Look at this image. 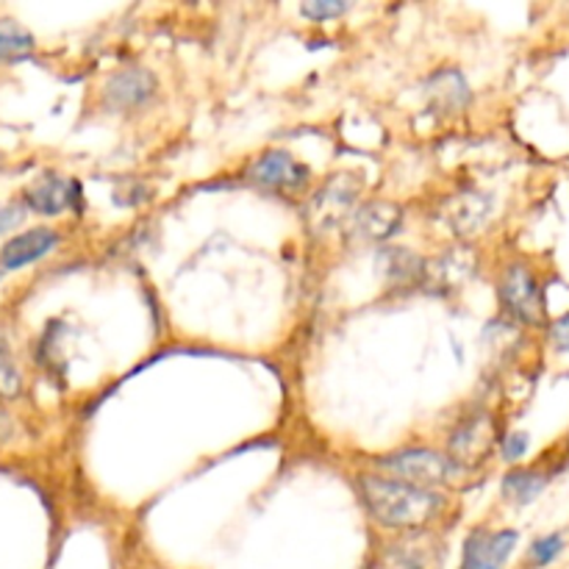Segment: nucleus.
<instances>
[{
	"instance_id": "nucleus-3",
	"label": "nucleus",
	"mask_w": 569,
	"mask_h": 569,
	"mask_svg": "<svg viewBox=\"0 0 569 569\" xmlns=\"http://www.w3.org/2000/svg\"><path fill=\"white\" fill-rule=\"evenodd\" d=\"M500 300H503L506 311L526 326H542L548 320L542 283L528 267L515 264L506 270L503 281H500Z\"/></svg>"
},
{
	"instance_id": "nucleus-12",
	"label": "nucleus",
	"mask_w": 569,
	"mask_h": 569,
	"mask_svg": "<svg viewBox=\"0 0 569 569\" xmlns=\"http://www.w3.org/2000/svg\"><path fill=\"white\" fill-rule=\"evenodd\" d=\"M403 211L395 203H370L356 214V226L367 239H389L400 228Z\"/></svg>"
},
{
	"instance_id": "nucleus-4",
	"label": "nucleus",
	"mask_w": 569,
	"mask_h": 569,
	"mask_svg": "<svg viewBox=\"0 0 569 569\" xmlns=\"http://www.w3.org/2000/svg\"><path fill=\"white\" fill-rule=\"evenodd\" d=\"M495 448V426L487 415H478L472 420L461 422L459 431L450 437V461L456 467H476L483 465V459H489Z\"/></svg>"
},
{
	"instance_id": "nucleus-1",
	"label": "nucleus",
	"mask_w": 569,
	"mask_h": 569,
	"mask_svg": "<svg viewBox=\"0 0 569 569\" xmlns=\"http://www.w3.org/2000/svg\"><path fill=\"white\" fill-rule=\"evenodd\" d=\"M361 500L381 526L395 531H415L431 522L442 509V498L428 489H417L411 483L395 481L383 476L359 478Z\"/></svg>"
},
{
	"instance_id": "nucleus-10",
	"label": "nucleus",
	"mask_w": 569,
	"mask_h": 569,
	"mask_svg": "<svg viewBox=\"0 0 569 569\" xmlns=\"http://www.w3.org/2000/svg\"><path fill=\"white\" fill-rule=\"evenodd\" d=\"M78 183L67 181L59 176H42L26 189V206L28 209L39 211V214H61L64 209H70L76 203Z\"/></svg>"
},
{
	"instance_id": "nucleus-2",
	"label": "nucleus",
	"mask_w": 569,
	"mask_h": 569,
	"mask_svg": "<svg viewBox=\"0 0 569 569\" xmlns=\"http://www.w3.org/2000/svg\"><path fill=\"white\" fill-rule=\"evenodd\" d=\"M381 470H387L395 481L411 483V487L431 492V489L445 487L456 476L459 467L450 461V456L437 453V450L415 448L381 459Z\"/></svg>"
},
{
	"instance_id": "nucleus-14",
	"label": "nucleus",
	"mask_w": 569,
	"mask_h": 569,
	"mask_svg": "<svg viewBox=\"0 0 569 569\" xmlns=\"http://www.w3.org/2000/svg\"><path fill=\"white\" fill-rule=\"evenodd\" d=\"M428 92H431V98L437 100L439 109H450V111L461 109V106L467 103V98H470V92H467V81L456 70L433 76V81L428 83Z\"/></svg>"
},
{
	"instance_id": "nucleus-21",
	"label": "nucleus",
	"mask_w": 569,
	"mask_h": 569,
	"mask_svg": "<svg viewBox=\"0 0 569 569\" xmlns=\"http://www.w3.org/2000/svg\"><path fill=\"white\" fill-rule=\"evenodd\" d=\"M22 217H26V209H22L20 203L3 206V209H0V233H6V231H11V228L20 226Z\"/></svg>"
},
{
	"instance_id": "nucleus-13",
	"label": "nucleus",
	"mask_w": 569,
	"mask_h": 569,
	"mask_svg": "<svg viewBox=\"0 0 569 569\" xmlns=\"http://www.w3.org/2000/svg\"><path fill=\"white\" fill-rule=\"evenodd\" d=\"M548 487V476L539 470H511L503 478V495L517 506H528L539 498Z\"/></svg>"
},
{
	"instance_id": "nucleus-20",
	"label": "nucleus",
	"mask_w": 569,
	"mask_h": 569,
	"mask_svg": "<svg viewBox=\"0 0 569 569\" xmlns=\"http://www.w3.org/2000/svg\"><path fill=\"white\" fill-rule=\"evenodd\" d=\"M550 345H553L559 353H569V315L559 317V320L550 326Z\"/></svg>"
},
{
	"instance_id": "nucleus-6",
	"label": "nucleus",
	"mask_w": 569,
	"mask_h": 569,
	"mask_svg": "<svg viewBox=\"0 0 569 569\" xmlns=\"http://www.w3.org/2000/svg\"><path fill=\"white\" fill-rule=\"evenodd\" d=\"M356 194H359V181H356L353 176H337L315 194V200H311V220L320 228L339 226V222L348 217V211L353 209Z\"/></svg>"
},
{
	"instance_id": "nucleus-19",
	"label": "nucleus",
	"mask_w": 569,
	"mask_h": 569,
	"mask_svg": "<svg viewBox=\"0 0 569 569\" xmlns=\"http://www.w3.org/2000/svg\"><path fill=\"white\" fill-rule=\"evenodd\" d=\"M528 445H531V439H528L526 431H511L509 437L503 439V459L506 461L522 459V456L528 453Z\"/></svg>"
},
{
	"instance_id": "nucleus-18",
	"label": "nucleus",
	"mask_w": 569,
	"mask_h": 569,
	"mask_svg": "<svg viewBox=\"0 0 569 569\" xmlns=\"http://www.w3.org/2000/svg\"><path fill=\"white\" fill-rule=\"evenodd\" d=\"M348 3H339V0H320V3H303L300 6V14L309 17V20H333V17L345 14Z\"/></svg>"
},
{
	"instance_id": "nucleus-5",
	"label": "nucleus",
	"mask_w": 569,
	"mask_h": 569,
	"mask_svg": "<svg viewBox=\"0 0 569 569\" xmlns=\"http://www.w3.org/2000/svg\"><path fill=\"white\" fill-rule=\"evenodd\" d=\"M520 533L517 531H472L465 542V559L461 569H503L509 556L515 553Z\"/></svg>"
},
{
	"instance_id": "nucleus-9",
	"label": "nucleus",
	"mask_w": 569,
	"mask_h": 569,
	"mask_svg": "<svg viewBox=\"0 0 569 569\" xmlns=\"http://www.w3.org/2000/svg\"><path fill=\"white\" fill-rule=\"evenodd\" d=\"M476 272V259L470 250H450V253L439 256L431 264L422 267V281L431 292H456L465 287Z\"/></svg>"
},
{
	"instance_id": "nucleus-8",
	"label": "nucleus",
	"mask_w": 569,
	"mask_h": 569,
	"mask_svg": "<svg viewBox=\"0 0 569 569\" xmlns=\"http://www.w3.org/2000/svg\"><path fill=\"white\" fill-rule=\"evenodd\" d=\"M153 89L156 78L150 76L148 70H142V67H126V70L114 72V76L106 81L103 98L111 109L128 111L139 109V106L153 94Z\"/></svg>"
},
{
	"instance_id": "nucleus-22",
	"label": "nucleus",
	"mask_w": 569,
	"mask_h": 569,
	"mask_svg": "<svg viewBox=\"0 0 569 569\" xmlns=\"http://www.w3.org/2000/svg\"><path fill=\"white\" fill-rule=\"evenodd\" d=\"M0 276H3V272H0Z\"/></svg>"
},
{
	"instance_id": "nucleus-15",
	"label": "nucleus",
	"mask_w": 569,
	"mask_h": 569,
	"mask_svg": "<svg viewBox=\"0 0 569 569\" xmlns=\"http://www.w3.org/2000/svg\"><path fill=\"white\" fill-rule=\"evenodd\" d=\"M31 31L14 20H0V61H20L33 53Z\"/></svg>"
},
{
	"instance_id": "nucleus-17",
	"label": "nucleus",
	"mask_w": 569,
	"mask_h": 569,
	"mask_svg": "<svg viewBox=\"0 0 569 569\" xmlns=\"http://www.w3.org/2000/svg\"><path fill=\"white\" fill-rule=\"evenodd\" d=\"M565 545L567 539L561 537V533H548V537L537 539V542L531 545V561L537 567L553 565V561L561 556V550H565Z\"/></svg>"
},
{
	"instance_id": "nucleus-7",
	"label": "nucleus",
	"mask_w": 569,
	"mask_h": 569,
	"mask_svg": "<svg viewBox=\"0 0 569 569\" xmlns=\"http://www.w3.org/2000/svg\"><path fill=\"white\" fill-rule=\"evenodd\" d=\"M309 167L300 164L289 153H264L250 164L248 178L259 187L270 189H298L309 181Z\"/></svg>"
},
{
	"instance_id": "nucleus-16",
	"label": "nucleus",
	"mask_w": 569,
	"mask_h": 569,
	"mask_svg": "<svg viewBox=\"0 0 569 569\" xmlns=\"http://www.w3.org/2000/svg\"><path fill=\"white\" fill-rule=\"evenodd\" d=\"M22 389V378L20 370H17L14 359H11V350L9 345L0 339V398L6 400H14Z\"/></svg>"
},
{
	"instance_id": "nucleus-11",
	"label": "nucleus",
	"mask_w": 569,
	"mask_h": 569,
	"mask_svg": "<svg viewBox=\"0 0 569 569\" xmlns=\"http://www.w3.org/2000/svg\"><path fill=\"white\" fill-rule=\"evenodd\" d=\"M56 244H59V233L50 231V228H31L0 250V261H3L6 270H20V267L48 256Z\"/></svg>"
}]
</instances>
